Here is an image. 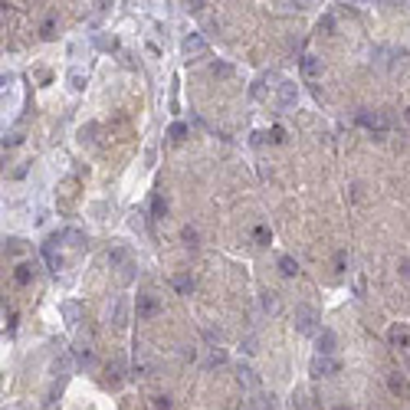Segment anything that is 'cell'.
I'll return each instance as SVG.
<instances>
[{"instance_id": "6da1fadb", "label": "cell", "mask_w": 410, "mask_h": 410, "mask_svg": "<svg viewBox=\"0 0 410 410\" xmlns=\"http://www.w3.org/2000/svg\"><path fill=\"white\" fill-rule=\"evenodd\" d=\"M358 121H361L364 128H371L374 135H384V131L394 125V119H390L387 112H358Z\"/></svg>"}, {"instance_id": "7a4b0ae2", "label": "cell", "mask_w": 410, "mask_h": 410, "mask_svg": "<svg viewBox=\"0 0 410 410\" xmlns=\"http://www.w3.org/2000/svg\"><path fill=\"white\" fill-rule=\"evenodd\" d=\"M295 328L302 335L318 332V312H315L312 305H295Z\"/></svg>"}, {"instance_id": "3957f363", "label": "cell", "mask_w": 410, "mask_h": 410, "mask_svg": "<svg viewBox=\"0 0 410 410\" xmlns=\"http://www.w3.org/2000/svg\"><path fill=\"white\" fill-rule=\"evenodd\" d=\"M295 98H299L295 82H279V86H276V105H279V108H292V105H295Z\"/></svg>"}, {"instance_id": "277c9868", "label": "cell", "mask_w": 410, "mask_h": 410, "mask_svg": "<svg viewBox=\"0 0 410 410\" xmlns=\"http://www.w3.org/2000/svg\"><path fill=\"white\" fill-rule=\"evenodd\" d=\"M341 371V364L335 361V358H325V355H318L312 361V374L315 378H328V374H338Z\"/></svg>"}, {"instance_id": "5b68a950", "label": "cell", "mask_w": 410, "mask_h": 410, "mask_svg": "<svg viewBox=\"0 0 410 410\" xmlns=\"http://www.w3.org/2000/svg\"><path fill=\"white\" fill-rule=\"evenodd\" d=\"M161 312V302H158V295H151V292H145V295H138V318H151V315Z\"/></svg>"}, {"instance_id": "8992f818", "label": "cell", "mask_w": 410, "mask_h": 410, "mask_svg": "<svg viewBox=\"0 0 410 410\" xmlns=\"http://www.w3.org/2000/svg\"><path fill=\"white\" fill-rule=\"evenodd\" d=\"M181 49H184V56H204L207 53V40L200 36V33H191V36H184Z\"/></svg>"}, {"instance_id": "52a82bcc", "label": "cell", "mask_w": 410, "mask_h": 410, "mask_svg": "<svg viewBox=\"0 0 410 410\" xmlns=\"http://www.w3.org/2000/svg\"><path fill=\"white\" fill-rule=\"evenodd\" d=\"M112 322L119 325H128V295H119L115 299V305H112Z\"/></svg>"}, {"instance_id": "ba28073f", "label": "cell", "mask_w": 410, "mask_h": 410, "mask_svg": "<svg viewBox=\"0 0 410 410\" xmlns=\"http://www.w3.org/2000/svg\"><path fill=\"white\" fill-rule=\"evenodd\" d=\"M318 355H325V358L335 355V332L332 328H322V335H318Z\"/></svg>"}, {"instance_id": "9c48e42d", "label": "cell", "mask_w": 410, "mask_h": 410, "mask_svg": "<svg viewBox=\"0 0 410 410\" xmlns=\"http://www.w3.org/2000/svg\"><path fill=\"white\" fill-rule=\"evenodd\" d=\"M66 82H69V89H72V92H82V89H86V72H82V69H69V72H66Z\"/></svg>"}, {"instance_id": "30bf717a", "label": "cell", "mask_w": 410, "mask_h": 410, "mask_svg": "<svg viewBox=\"0 0 410 410\" xmlns=\"http://www.w3.org/2000/svg\"><path fill=\"white\" fill-rule=\"evenodd\" d=\"M237 374H240V384H246L249 390H256V387H259V378H256V371H253L249 364H240Z\"/></svg>"}, {"instance_id": "8fae6325", "label": "cell", "mask_w": 410, "mask_h": 410, "mask_svg": "<svg viewBox=\"0 0 410 410\" xmlns=\"http://www.w3.org/2000/svg\"><path fill=\"white\" fill-rule=\"evenodd\" d=\"M59 312H63L66 325H76V322H79V312H82V309H79V302H63V305H59Z\"/></svg>"}, {"instance_id": "7c38bea8", "label": "cell", "mask_w": 410, "mask_h": 410, "mask_svg": "<svg viewBox=\"0 0 410 410\" xmlns=\"http://www.w3.org/2000/svg\"><path fill=\"white\" fill-rule=\"evenodd\" d=\"M69 371H72V355H63V358H56V361H53V374H56V378H66Z\"/></svg>"}, {"instance_id": "4fadbf2b", "label": "cell", "mask_w": 410, "mask_h": 410, "mask_svg": "<svg viewBox=\"0 0 410 410\" xmlns=\"http://www.w3.org/2000/svg\"><path fill=\"white\" fill-rule=\"evenodd\" d=\"M390 345L397 348V351H407V348H410V335L400 332V328H394V332H390Z\"/></svg>"}, {"instance_id": "5bb4252c", "label": "cell", "mask_w": 410, "mask_h": 410, "mask_svg": "<svg viewBox=\"0 0 410 410\" xmlns=\"http://www.w3.org/2000/svg\"><path fill=\"white\" fill-rule=\"evenodd\" d=\"M302 72H305L309 79H315L318 72H322V63H318L315 56H305V59H302Z\"/></svg>"}, {"instance_id": "9a60e30c", "label": "cell", "mask_w": 410, "mask_h": 410, "mask_svg": "<svg viewBox=\"0 0 410 410\" xmlns=\"http://www.w3.org/2000/svg\"><path fill=\"white\" fill-rule=\"evenodd\" d=\"M13 279L20 282V286H30V279H33V266H30V263H23V266H17V272H13Z\"/></svg>"}, {"instance_id": "2e32d148", "label": "cell", "mask_w": 410, "mask_h": 410, "mask_svg": "<svg viewBox=\"0 0 410 410\" xmlns=\"http://www.w3.org/2000/svg\"><path fill=\"white\" fill-rule=\"evenodd\" d=\"M279 272L282 276H295V272H299V263L292 256H279Z\"/></svg>"}, {"instance_id": "e0dca14e", "label": "cell", "mask_w": 410, "mask_h": 410, "mask_svg": "<svg viewBox=\"0 0 410 410\" xmlns=\"http://www.w3.org/2000/svg\"><path fill=\"white\" fill-rule=\"evenodd\" d=\"M151 214H154V220H161V217L168 214V200H164L161 194H154V197H151Z\"/></svg>"}, {"instance_id": "ac0fdd59", "label": "cell", "mask_w": 410, "mask_h": 410, "mask_svg": "<svg viewBox=\"0 0 410 410\" xmlns=\"http://www.w3.org/2000/svg\"><path fill=\"white\" fill-rule=\"evenodd\" d=\"M387 387L394 390V394H407V384H404V378H400V374H387Z\"/></svg>"}, {"instance_id": "d6986e66", "label": "cell", "mask_w": 410, "mask_h": 410, "mask_svg": "<svg viewBox=\"0 0 410 410\" xmlns=\"http://www.w3.org/2000/svg\"><path fill=\"white\" fill-rule=\"evenodd\" d=\"M108 259H112V266H121V269H125V266H128V249H112Z\"/></svg>"}, {"instance_id": "ffe728a7", "label": "cell", "mask_w": 410, "mask_h": 410, "mask_svg": "<svg viewBox=\"0 0 410 410\" xmlns=\"http://www.w3.org/2000/svg\"><path fill=\"white\" fill-rule=\"evenodd\" d=\"M253 240H256L259 246H266V243H269V227H263V223L253 227Z\"/></svg>"}, {"instance_id": "44dd1931", "label": "cell", "mask_w": 410, "mask_h": 410, "mask_svg": "<svg viewBox=\"0 0 410 410\" xmlns=\"http://www.w3.org/2000/svg\"><path fill=\"white\" fill-rule=\"evenodd\" d=\"M174 289H177V292H191V289H194V279H191V276H174Z\"/></svg>"}, {"instance_id": "7402d4cb", "label": "cell", "mask_w": 410, "mask_h": 410, "mask_svg": "<svg viewBox=\"0 0 410 410\" xmlns=\"http://www.w3.org/2000/svg\"><path fill=\"white\" fill-rule=\"evenodd\" d=\"M184 135H187V125H184V121H174L171 128H168V138H174V141H181Z\"/></svg>"}, {"instance_id": "603a6c76", "label": "cell", "mask_w": 410, "mask_h": 410, "mask_svg": "<svg viewBox=\"0 0 410 410\" xmlns=\"http://www.w3.org/2000/svg\"><path fill=\"white\" fill-rule=\"evenodd\" d=\"M40 36H43V40H53V36H56V20H53V17L40 26Z\"/></svg>"}, {"instance_id": "cb8c5ba5", "label": "cell", "mask_w": 410, "mask_h": 410, "mask_svg": "<svg viewBox=\"0 0 410 410\" xmlns=\"http://www.w3.org/2000/svg\"><path fill=\"white\" fill-rule=\"evenodd\" d=\"M263 309H266V312H276V309H279V302H276V292H263Z\"/></svg>"}, {"instance_id": "d4e9b609", "label": "cell", "mask_w": 410, "mask_h": 410, "mask_svg": "<svg viewBox=\"0 0 410 410\" xmlns=\"http://www.w3.org/2000/svg\"><path fill=\"white\" fill-rule=\"evenodd\" d=\"M210 69H214V76H220V79L233 76V66H227V63H214V66H210Z\"/></svg>"}, {"instance_id": "484cf974", "label": "cell", "mask_w": 410, "mask_h": 410, "mask_svg": "<svg viewBox=\"0 0 410 410\" xmlns=\"http://www.w3.org/2000/svg\"><path fill=\"white\" fill-rule=\"evenodd\" d=\"M96 46H98V49H115V40H108V36H96Z\"/></svg>"}, {"instance_id": "4316f807", "label": "cell", "mask_w": 410, "mask_h": 410, "mask_svg": "<svg viewBox=\"0 0 410 410\" xmlns=\"http://www.w3.org/2000/svg\"><path fill=\"white\" fill-rule=\"evenodd\" d=\"M184 240H187L191 246H197V230L194 227H184Z\"/></svg>"}, {"instance_id": "83f0119b", "label": "cell", "mask_w": 410, "mask_h": 410, "mask_svg": "<svg viewBox=\"0 0 410 410\" xmlns=\"http://www.w3.org/2000/svg\"><path fill=\"white\" fill-rule=\"evenodd\" d=\"M154 410H171V400H168V397H154Z\"/></svg>"}, {"instance_id": "f1b7e54d", "label": "cell", "mask_w": 410, "mask_h": 410, "mask_svg": "<svg viewBox=\"0 0 410 410\" xmlns=\"http://www.w3.org/2000/svg\"><path fill=\"white\" fill-rule=\"evenodd\" d=\"M210 364H223V351H217V348H214V351H210Z\"/></svg>"}, {"instance_id": "f546056e", "label": "cell", "mask_w": 410, "mask_h": 410, "mask_svg": "<svg viewBox=\"0 0 410 410\" xmlns=\"http://www.w3.org/2000/svg\"><path fill=\"white\" fill-rule=\"evenodd\" d=\"M335 269H338V272L345 269V253H335Z\"/></svg>"}, {"instance_id": "4dcf8cb0", "label": "cell", "mask_w": 410, "mask_h": 410, "mask_svg": "<svg viewBox=\"0 0 410 410\" xmlns=\"http://www.w3.org/2000/svg\"><path fill=\"white\" fill-rule=\"evenodd\" d=\"M332 26H335V20H332V17H322V23H318V30H332Z\"/></svg>"}, {"instance_id": "1f68e13d", "label": "cell", "mask_w": 410, "mask_h": 410, "mask_svg": "<svg viewBox=\"0 0 410 410\" xmlns=\"http://www.w3.org/2000/svg\"><path fill=\"white\" fill-rule=\"evenodd\" d=\"M282 138H286V131H282V128H279V125H276V128H272V141H276V145H279V141H282Z\"/></svg>"}, {"instance_id": "d6a6232c", "label": "cell", "mask_w": 410, "mask_h": 410, "mask_svg": "<svg viewBox=\"0 0 410 410\" xmlns=\"http://www.w3.org/2000/svg\"><path fill=\"white\" fill-rule=\"evenodd\" d=\"M400 272H404V276H407V279H410V259H407V263H404V266H400Z\"/></svg>"}, {"instance_id": "836d02e7", "label": "cell", "mask_w": 410, "mask_h": 410, "mask_svg": "<svg viewBox=\"0 0 410 410\" xmlns=\"http://www.w3.org/2000/svg\"><path fill=\"white\" fill-rule=\"evenodd\" d=\"M404 119H407V125H410V108H407V112H404Z\"/></svg>"}, {"instance_id": "e575fe53", "label": "cell", "mask_w": 410, "mask_h": 410, "mask_svg": "<svg viewBox=\"0 0 410 410\" xmlns=\"http://www.w3.org/2000/svg\"><path fill=\"white\" fill-rule=\"evenodd\" d=\"M335 410H351V407H335Z\"/></svg>"}]
</instances>
